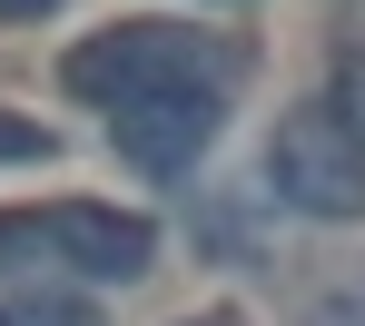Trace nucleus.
I'll list each match as a JSON object with an SVG mask.
<instances>
[{"label": "nucleus", "instance_id": "nucleus-9", "mask_svg": "<svg viewBox=\"0 0 365 326\" xmlns=\"http://www.w3.org/2000/svg\"><path fill=\"white\" fill-rule=\"evenodd\" d=\"M60 0H0V20H50Z\"/></svg>", "mask_w": 365, "mask_h": 326}, {"label": "nucleus", "instance_id": "nucleus-4", "mask_svg": "<svg viewBox=\"0 0 365 326\" xmlns=\"http://www.w3.org/2000/svg\"><path fill=\"white\" fill-rule=\"evenodd\" d=\"M40 228H50V267H79L89 287H128V277L158 267V228L128 218V208L69 198V208H40Z\"/></svg>", "mask_w": 365, "mask_h": 326}, {"label": "nucleus", "instance_id": "nucleus-7", "mask_svg": "<svg viewBox=\"0 0 365 326\" xmlns=\"http://www.w3.org/2000/svg\"><path fill=\"white\" fill-rule=\"evenodd\" d=\"M40 158H60V129H40V119L0 109V168H40Z\"/></svg>", "mask_w": 365, "mask_h": 326}, {"label": "nucleus", "instance_id": "nucleus-11", "mask_svg": "<svg viewBox=\"0 0 365 326\" xmlns=\"http://www.w3.org/2000/svg\"><path fill=\"white\" fill-rule=\"evenodd\" d=\"M187 326H237V317H187Z\"/></svg>", "mask_w": 365, "mask_h": 326}, {"label": "nucleus", "instance_id": "nucleus-8", "mask_svg": "<svg viewBox=\"0 0 365 326\" xmlns=\"http://www.w3.org/2000/svg\"><path fill=\"white\" fill-rule=\"evenodd\" d=\"M336 109L365 129V50H336Z\"/></svg>", "mask_w": 365, "mask_h": 326}, {"label": "nucleus", "instance_id": "nucleus-5", "mask_svg": "<svg viewBox=\"0 0 365 326\" xmlns=\"http://www.w3.org/2000/svg\"><path fill=\"white\" fill-rule=\"evenodd\" d=\"M0 317L10 326H99V307H79V297H60V287H20Z\"/></svg>", "mask_w": 365, "mask_h": 326}, {"label": "nucleus", "instance_id": "nucleus-10", "mask_svg": "<svg viewBox=\"0 0 365 326\" xmlns=\"http://www.w3.org/2000/svg\"><path fill=\"white\" fill-rule=\"evenodd\" d=\"M306 326H365V317H356V307H316Z\"/></svg>", "mask_w": 365, "mask_h": 326}, {"label": "nucleus", "instance_id": "nucleus-1", "mask_svg": "<svg viewBox=\"0 0 365 326\" xmlns=\"http://www.w3.org/2000/svg\"><path fill=\"white\" fill-rule=\"evenodd\" d=\"M237 79V50L207 40V30H178V20H119V30H89L60 60V89L89 99V109H138V99H168V89H227Z\"/></svg>", "mask_w": 365, "mask_h": 326}, {"label": "nucleus", "instance_id": "nucleus-12", "mask_svg": "<svg viewBox=\"0 0 365 326\" xmlns=\"http://www.w3.org/2000/svg\"><path fill=\"white\" fill-rule=\"evenodd\" d=\"M0 326H10V317H0Z\"/></svg>", "mask_w": 365, "mask_h": 326}, {"label": "nucleus", "instance_id": "nucleus-6", "mask_svg": "<svg viewBox=\"0 0 365 326\" xmlns=\"http://www.w3.org/2000/svg\"><path fill=\"white\" fill-rule=\"evenodd\" d=\"M50 267V228H40V208L30 218H0V277H40Z\"/></svg>", "mask_w": 365, "mask_h": 326}, {"label": "nucleus", "instance_id": "nucleus-3", "mask_svg": "<svg viewBox=\"0 0 365 326\" xmlns=\"http://www.w3.org/2000/svg\"><path fill=\"white\" fill-rule=\"evenodd\" d=\"M227 129V89H168V99H138L109 109V148H119L138 178H187Z\"/></svg>", "mask_w": 365, "mask_h": 326}, {"label": "nucleus", "instance_id": "nucleus-2", "mask_svg": "<svg viewBox=\"0 0 365 326\" xmlns=\"http://www.w3.org/2000/svg\"><path fill=\"white\" fill-rule=\"evenodd\" d=\"M267 188L287 198L297 218H326V228L365 218V129L336 109V99L287 109L277 138H267Z\"/></svg>", "mask_w": 365, "mask_h": 326}]
</instances>
